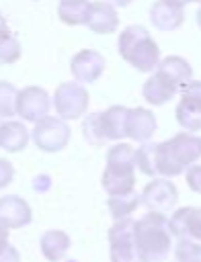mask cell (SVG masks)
Instances as JSON below:
<instances>
[{"instance_id": "obj_1", "label": "cell", "mask_w": 201, "mask_h": 262, "mask_svg": "<svg viewBox=\"0 0 201 262\" xmlns=\"http://www.w3.org/2000/svg\"><path fill=\"white\" fill-rule=\"evenodd\" d=\"M201 158V137L180 131L168 141L156 143V170L158 176H178L185 168L193 166Z\"/></svg>"}, {"instance_id": "obj_2", "label": "cell", "mask_w": 201, "mask_h": 262, "mask_svg": "<svg viewBox=\"0 0 201 262\" xmlns=\"http://www.w3.org/2000/svg\"><path fill=\"white\" fill-rule=\"evenodd\" d=\"M135 244L144 262H162L172 248V233L164 213L150 211L135 221Z\"/></svg>"}, {"instance_id": "obj_3", "label": "cell", "mask_w": 201, "mask_h": 262, "mask_svg": "<svg viewBox=\"0 0 201 262\" xmlns=\"http://www.w3.org/2000/svg\"><path fill=\"white\" fill-rule=\"evenodd\" d=\"M117 51L137 72H156L160 63L158 43L150 37L148 29L142 25H129L119 33Z\"/></svg>"}, {"instance_id": "obj_4", "label": "cell", "mask_w": 201, "mask_h": 262, "mask_svg": "<svg viewBox=\"0 0 201 262\" xmlns=\"http://www.w3.org/2000/svg\"><path fill=\"white\" fill-rule=\"evenodd\" d=\"M100 182L109 196L125 194L135 188V149L129 143H115L109 147Z\"/></svg>"}, {"instance_id": "obj_5", "label": "cell", "mask_w": 201, "mask_h": 262, "mask_svg": "<svg viewBox=\"0 0 201 262\" xmlns=\"http://www.w3.org/2000/svg\"><path fill=\"white\" fill-rule=\"evenodd\" d=\"M111 262H144L135 244V221L131 217L117 219L109 229Z\"/></svg>"}, {"instance_id": "obj_6", "label": "cell", "mask_w": 201, "mask_h": 262, "mask_svg": "<svg viewBox=\"0 0 201 262\" xmlns=\"http://www.w3.org/2000/svg\"><path fill=\"white\" fill-rule=\"evenodd\" d=\"M88 98L90 96L80 82H64L53 92V106L64 121H72L86 113Z\"/></svg>"}, {"instance_id": "obj_7", "label": "cell", "mask_w": 201, "mask_h": 262, "mask_svg": "<svg viewBox=\"0 0 201 262\" xmlns=\"http://www.w3.org/2000/svg\"><path fill=\"white\" fill-rule=\"evenodd\" d=\"M174 115L187 133L201 131V80H191L180 88V102Z\"/></svg>"}, {"instance_id": "obj_8", "label": "cell", "mask_w": 201, "mask_h": 262, "mask_svg": "<svg viewBox=\"0 0 201 262\" xmlns=\"http://www.w3.org/2000/svg\"><path fill=\"white\" fill-rule=\"evenodd\" d=\"M31 137L41 151H59L70 141V127L62 117H45L35 123Z\"/></svg>"}, {"instance_id": "obj_9", "label": "cell", "mask_w": 201, "mask_h": 262, "mask_svg": "<svg viewBox=\"0 0 201 262\" xmlns=\"http://www.w3.org/2000/svg\"><path fill=\"white\" fill-rule=\"evenodd\" d=\"M142 205L148 211H156V213H168L174 209L176 201H178V192L176 186L166 180V178H154L152 182H148L139 194Z\"/></svg>"}, {"instance_id": "obj_10", "label": "cell", "mask_w": 201, "mask_h": 262, "mask_svg": "<svg viewBox=\"0 0 201 262\" xmlns=\"http://www.w3.org/2000/svg\"><path fill=\"white\" fill-rule=\"evenodd\" d=\"M51 98L41 86H27L18 90L16 98V115H21L29 123H37L45 117H49Z\"/></svg>"}, {"instance_id": "obj_11", "label": "cell", "mask_w": 201, "mask_h": 262, "mask_svg": "<svg viewBox=\"0 0 201 262\" xmlns=\"http://www.w3.org/2000/svg\"><path fill=\"white\" fill-rule=\"evenodd\" d=\"M70 72L80 84H92L96 82L105 72V57L94 49H82L78 51L70 61Z\"/></svg>"}, {"instance_id": "obj_12", "label": "cell", "mask_w": 201, "mask_h": 262, "mask_svg": "<svg viewBox=\"0 0 201 262\" xmlns=\"http://www.w3.org/2000/svg\"><path fill=\"white\" fill-rule=\"evenodd\" d=\"M168 229L178 239H195L201 242V209L197 207H180L168 219Z\"/></svg>"}, {"instance_id": "obj_13", "label": "cell", "mask_w": 201, "mask_h": 262, "mask_svg": "<svg viewBox=\"0 0 201 262\" xmlns=\"http://www.w3.org/2000/svg\"><path fill=\"white\" fill-rule=\"evenodd\" d=\"M33 219L31 207L25 199L16 194H4L0 199V223L6 225L8 229H21L29 225Z\"/></svg>"}, {"instance_id": "obj_14", "label": "cell", "mask_w": 201, "mask_h": 262, "mask_svg": "<svg viewBox=\"0 0 201 262\" xmlns=\"http://www.w3.org/2000/svg\"><path fill=\"white\" fill-rule=\"evenodd\" d=\"M86 27L92 33H98V35L115 33L117 27H119V16H117L115 6L105 2V0L103 2H90L88 16H86Z\"/></svg>"}, {"instance_id": "obj_15", "label": "cell", "mask_w": 201, "mask_h": 262, "mask_svg": "<svg viewBox=\"0 0 201 262\" xmlns=\"http://www.w3.org/2000/svg\"><path fill=\"white\" fill-rule=\"evenodd\" d=\"M176 92H180L178 86H174L168 78H164L162 74L154 72L142 86V96L146 102H150L152 106H160L164 102H168L170 98L176 96Z\"/></svg>"}, {"instance_id": "obj_16", "label": "cell", "mask_w": 201, "mask_h": 262, "mask_svg": "<svg viewBox=\"0 0 201 262\" xmlns=\"http://www.w3.org/2000/svg\"><path fill=\"white\" fill-rule=\"evenodd\" d=\"M156 127H158V123H156V117H154V113L150 108H144V106L129 108V115H127V137L144 143L154 135Z\"/></svg>"}, {"instance_id": "obj_17", "label": "cell", "mask_w": 201, "mask_h": 262, "mask_svg": "<svg viewBox=\"0 0 201 262\" xmlns=\"http://www.w3.org/2000/svg\"><path fill=\"white\" fill-rule=\"evenodd\" d=\"M150 20L158 31H174L183 25L185 12L180 6H174L166 0H156L150 6Z\"/></svg>"}, {"instance_id": "obj_18", "label": "cell", "mask_w": 201, "mask_h": 262, "mask_svg": "<svg viewBox=\"0 0 201 262\" xmlns=\"http://www.w3.org/2000/svg\"><path fill=\"white\" fill-rule=\"evenodd\" d=\"M127 115H129V108L123 104H113L105 113H100L107 141H119L127 137Z\"/></svg>"}, {"instance_id": "obj_19", "label": "cell", "mask_w": 201, "mask_h": 262, "mask_svg": "<svg viewBox=\"0 0 201 262\" xmlns=\"http://www.w3.org/2000/svg\"><path fill=\"white\" fill-rule=\"evenodd\" d=\"M156 72L162 74L164 78H168V80H170L174 86H178V88H183L187 82L193 80V68H191V63H189L185 57H180V55H168V57L160 59Z\"/></svg>"}, {"instance_id": "obj_20", "label": "cell", "mask_w": 201, "mask_h": 262, "mask_svg": "<svg viewBox=\"0 0 201 262\" xmlns=\"http://www.w3.org/2000/svg\"><path fill=\"white\" fill-rule=\"evenodd\" d=\"M39 248H41V254L49 262H59L70 250V235L62 229H49L41 235Z\"/></svg>"}, {"instance_id": "obj_21", "label": "cell", "mask_w": 201, "mask_h": 262, "mask_svg": "<svg viewBox=\"0 0 201 262\" xmlns=\"http://www.w3.org/2000/svg\"><path fill=\"white\" fill-rule=\"evenodd\" d=\"M29 143V129L21 121H4L0 129V147L16 154L23 151Z\"/></svg>"}, {"instance_id": "obj_22", "label": "cell", "mask_w": 201, "mask_h": 262, "mask_svg": "<svg viewBox=\"0 0 201 262\" xmlns=\"http://www.w3.org/2000/svg\"><path fill=\"white\" fill-rule=\"evenodd\" d=\"M90 2L88 0H59L57 6V16L62 23L76 27V25H86Z\"/></svg>"}, {"instance_id": "obj_23", "label": "cell", "mask_w": 201, "mask_h": 262, "mask_svg": "<svg viewBox=\"0 0 201 262\" xmlns=\"http://www.w3.org/2000/svg\"><path fill=\"white\" fill-rule=\"evenodd\" d=\"M107 205H109V211H111L113 219L117 221V219L131 217V213L142 205V201H139V194H135V190H131V192H125V194L109 196Z\"/></svg>"}, {"instance_id": "obj_24", "label": "cell", "mask_w": 201, "mask_h": 262, "mask_svg": "<svg viewBox=\"0 0 201 262\" xmlns=\"http://www.w3.org/2000/svg\"><path fill=\"white\" fill-rule=\"evenodd\" d=\"M135 166L146 176H152V178L158 176V170H156V143L154 141H144L135 149Z\"/></svg>"}, {"instance_id": "obj_25", "label": "cell", "mask_w": 201, "mask_h": 262, "mask_svg": "<svg viewBox=\"0 0 201 262\" xmlns=\"http://www.w3.org/2000/svg\"><path fill=\"white\" fill-rule=\"evenodd\" d=\"M82 133H84V139H86L90 145H96V147H98V145L107 143L100 113L86 115V119H84V123H82Z\"/></svg>"}, {"instance_id": "obj_26", "label": "cell", "mask_w": 201, "mask_h": 262, "mask_svg": "<svg viewBox=\"0 0 201 262\" xmlns=\"http://www.w3.org/2000/svg\"><path fill=\"white\" fill-rule=\"evenodd\" d=\"M21 59V43L18 39L6 31L0 35V63L4 66H10V63H16Z\"/></svg>"}, {"instance_id": "obj_27", "label": "cell", "mask_w": 201, "mask_h": 262, "mask_svg": "<svg viewBox=\"0 0 201 262\" xmlns=\"http://www.w3.org/2000/svg\"><path fill=\"white\" fill-rule=\"evenodd\" d=\"M16 98L18 90L10 82H0V119L16 115Z\"/></svg>"}, {"instance_id": "obj_28", "label": "cell", "mask_w": 201, "mask_h": 262, "mask_svg": "<svg viewBox=\"0 0 201 262\" xmlns=\"http://www.w3.org/2000/svg\"><path fill=\"white\" fill-rule=\"evenodd\" d=\"M176 262H201V242L195 239H178L174 248Z\"/></svg>"}, {"instance_id": "obj_29", "label": "cell", "mask_w": 201, "mask_h": 262, "mask_svg": "<svg viewBox=\"0 0 201 262\" xmlns=\"http://www.w3.org/2000/svg\"><path fill=\"white\" fill-rule=\"evenodd\" d=\"M187 184L193 192H201V164H193L187 168Z\"/></svg>"}, {"instance_id": "obj_30", "label": "cell", "mask_w": 201, "mask_h": 262, "mask_svg": "<svg viewBox=\"0 0 201 262\" xmlns=\"http://www.w3.org/2000/svg\"><path fill=\"white\" fill-rule=\"evenodd\" d=\"M12 176H14V168H12V164H10L8 160L0 158V188L8 186V184L12 182Z\"/></svg>"}, {"instance_id": "obj_31", "label": "cell", "mask_w": 201, "mask_h": 262, "mask_svg": "<svg viewBox=\"0 0 201 262\" xmlns=\"http://www.w3.org/2000/svg\"><path fill=\"white\" fill-rule=\"evenodd\" d=\"M0 262H21V254L14 246H6L2 252H0Z\"/></svg>"}, {"instance_id": "obj_32", "label": "cell", "mask_w": 201, "mask_h": 262, "mask_svg": "<svg viewBox=\"0 0 201 262\" xmlns=\"http://www.w3.org/2000/svg\"><path fill=\"white\" fill-rule=\"evenodd\" d=\"M49 186H51V180H49L47 174H39V176L33 178V190H37V192H45Z\"/></svg>"}, {"instance_id": "obj_33", "label": "cell", "mask_w": 201, "mask_h": 262, "mask_svg": "<svg viewBox=\"0 0 201 262\" xmlns=\"http://www.w3.org/2000/svg\"><path fill=\"white\" fill-rule=\"evenodd\" d=\"M8 246V227L0 223V252Z\"/></svg>"}, {"instance_id": "obj_34", "label": "cell", "mask_w": 201, "mask_h": 262, "mask_svg": "<svg viewBox=\"0 0 201 262\" xmlns=\"http://www.w3.org/2000/svg\"><path fill=\"white\" fill-rule=\"evenodd\" d=\"M105 2H109V4H113V6H119V8H123V6H127L131 0H105Z\"/></svg>"}, {"instance_id": "obj_35", "label": "cell", "mask_w": 201, "mask_h": 262, "mask_svg": "<svg viewBox=\"0 0 201 262\" xmlns=\"http://www.w3.org/2000/svg\"><path fill=\"white\" fill-rule=\"evenodd\" d=\"M166 2H170V4H174V6H185V4H189V2H201V0H166Z\"/></svg>"}, {"instance_id": "obj_36", "label": "cell", "mask_w": 201, "mask_h": 262, "mask_svg": "<svg viewBox=\"0 0 201 262\" xmlns=\"http://www.w3.org/2000/svg\"><path fill=\"white\" fill-rule=\"evenodd\" d=\"M6 31H8V27H6V18H4V16H2V12H0V35H2V33H6Z\"/></svg>"}, {"instance_id": "obj_37", "label": "cell", "mask_w": 201, "mask_h": 262, "mask_svg": "<svg viewBox=\"0 0 201 262\" xmlns=\"http://www.w3.org/2000/svg\"><path fill=\"white\" fill-rule=\"evenodd\" d=\"M197 27L201 29V6L197 8Z\"/></svg>"}, {"instance_id": "obj_38", "label": "cell", "mask_w": 201, "mask_h": 262, "mask_svg": "<svg viewBox=\"0 0 201 262\" xmlns=\"http://www.w3.org/2000/svg\"><path fill=\"white\" fill-rule=\"evenodd\" d=\"M0 129H2V119H0Z\"/></svg>"}, {"instance_id": "obj_39", "label": "cell", "mask_w": 201, "mask_h": 262, "mask_svg": "<svg viewBox=\"0 0 201 262\" xmlns=\"http://www.w3.org/2000/svg\"><path fill=\"white\" fill-rule=\"evenodd\" d=\"M70 262H76V260H70Z\"/></svg>"}]
</instances>
